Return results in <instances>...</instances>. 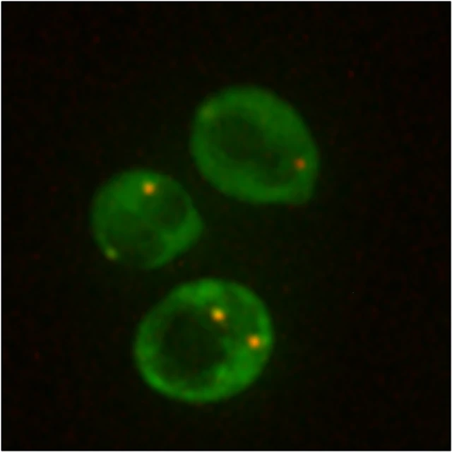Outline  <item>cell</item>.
<instances>
[{
  "mask_svg": "<svg viewBox=\"0 0 452 452\" xmlns=\"http://www.w3.org/2000/svg\"><path fill=\"white\" fill-rule=\"evenodd\" d=\"M274 340L267 307L238 282L203 278L172 290L139 330L136 355L156 390L193 403L222 400L258 377Z\"/></svg>",
  "mask_w": 452,
  "mask_h": 452,
  "instance_id": "obj_1",
  "label": "cell"
},
{
  "mask_svg": "<svg viewBox=\"0 0 452 452\" xmlns=\"http://www.w3.org/2000/svg\"><path fill=\"white\" fill-rule=\"evenodd\" d=\"M191 150L202 176L235 199L296 204L311 194L313 149L299 121L277 100L240 93L207 102L195 119Z\"/></svg>",
  "mask_w": 452,
  "mask_h": 452,
  "instance_id": "obj_2",
  "label": "cell"
},
{
  "mask_svg": "<svg viewBox=\"0 0 452 452\" xmlns=\"http://www.w3.org/2000/svg\"><path fill=\"white\" fill-rule=\"evenodd\" d=\"M93 226L109 258L149 268L182 254L203 230L201 215L184 187L148 170L124 172L103 186L94 206Z\"/></svg>",
  "mask_w": 452,
  "mask_h": 452,
  "instance_id": "obj_3",
  "label": "cell"
}]
</instances>
